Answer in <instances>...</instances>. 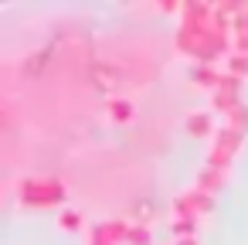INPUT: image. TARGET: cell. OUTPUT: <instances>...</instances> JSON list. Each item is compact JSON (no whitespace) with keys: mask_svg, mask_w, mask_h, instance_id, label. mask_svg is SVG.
Wrapping results in <instances>:
<instances>
[{"mask_svg":"<svg viewBox=\"0 0 248 245\" xmlns=\"http://www.w3.org/2000/svg\"><path fill=\"white\" fill-rule=\"evenodd\" d=\"M17 197H21V204H28V208L48 211V208H62V204H65L68 187H65V180H58V177L38 174V177H24V180L17 184Z\"/></svg>","mask_w":248,"mask_h":245,"instance_id":"cell-1","label":"cell"},{"mask_svg":"<svg viewBox=\"0 0 248 245\" xmlns=\"http://www.w3.org/2000/svg\"><path fill=\"white\" fill-rule=\"evenodd\" d=\"M245 147V133L234 130V126H221L211 140V153H207V167H217V170H228L231 160L238 157V150Z\"/></svg>","mask_w":248,"mask_h":245,"instance_id":"cell-2","label":"cell"},{"mask_svg":"<svg viewBox=\"0 0 248 245\" xmlns=\"http://www.w3.org/2000/svg\"><path fill=\"white\" fill-rule=\"evenodd\" d=\"M214 194H207V191H201L197 184L194 187H187V191H180L173 201H170V211H173V218H204V214H211L214 211Z\"/></svg>","mask_w":248,"mask_h":245,"instance_id":"cell-3","label":"cell"},{"mask_svg":"<svg viewBox=\"0 0 248 245\" xmlns=\"http://www.w3.org/2000/svg\"><path fill=\"white\" fill-rule=\"evenodd\" d=\"M106 116H109L112 123L126 126V123L136 119V102L126 99V96H109V102H106Z\"/></svg>","mask_w":248,"mask_h":245,"instance_id":"cell-4","label":"cell"},{"mask_svg":"<svg viewBox=\"0 0 248 245\" xmlns=\"http://www.w3.org/2000/svg\"><path fill=\"white\" fill-rule=\"evenodd\" d=\"M184 130H187L190 136H197V140H214V116H211L207 109L190 113V116L184 119Z\"/></svg>","mask_w":248,"mask_h":245,"instance_id":"cell-5","label":"cell"},{"mask_svg":"<svg viewBox=\"0 0 248 245\" xmlns=\"http://www.w3.org/2000/svg\"><path fill=\"white\" fill-rule=\"evenodd\" d=\"M197 187L201 191H207V194H217V191H224L228 187V170H217V167H201V174H197Z\"/></svg>","mask_w":248,"mask_h":245,"instance_id":"cell-6","label":"cell"},{"mask_svg":"<svg viewBox=\"0 0 248 245\" xmlns=\"http://www.w3.org/2000/svg\"><path fill=\"white\" fill-rule=\"evenodd\" d=\"M221 75H224V72H217V65H194V68H190V82H194L197 89H207V92H214V89L221 85Z\"/></svg>","mask_w":248,"mask_h":245,"instance_id":"cell-7","label":"cell"},{"mask_svg":"<svg viewBox=\"0 0 248 245\" xmlns=\"http://www.w3.org/2000/svg\"><path fill=\"white\" fill-rule=\"evenodd\" d=\"M92 75H95V85H99V89H116V85L123 82V72H119V65H112V62H99Z\"/></svg>","mask_w":248,"mask_h":245,"instance_id":"cell-8","label":"cell"},{"mask_svg":"<svg viewBox=\"0 0 248 245\" xmlns=\"http://www.w3.org/2000/svg\"><path fill=\"white\" fill-rule=\"evenodd\" d=\"M58 228L62 231H89V221L78 208H62L58 211Z\"/></svg>","mask_w":248,"mask_h":245,"instance_id":"cell-9","label":"cell"},{"mask_svg":"<svg viewBox=\"0 0 248 245\" xmlns=\"http://www.w3.org/2000/svg\"><path fill=\"white\" fill-rule=\"evenodd\" d=\"M197 228H201V218H173L170 221L173 238H197Z\"/></svg>","mask_w":248,"mask_h":245,"instance_id":"cell-10","label":"cell"},{"mask_svg":"<svg viewBox=\"0 0 248 245\" xmlns=\"http://www.w3.org/2000/svg\"><path fill=\"white\" fill-rule=\"evenodd\" d=\"M224 72L245 82V79H248V55H234V51H231V55L224 58Z\"/></svg>","mask_w":248,"mask_h":245,"instance_id":"cell-11","label":"cell"},{"mask_svg":"<svg viewBox=\"0 0 248 245\" xmlns=\"http://www.w3.org/2000/svg\"><path fill=\"white\" fill-rule=\"evenodd\" d=\"M126 245H153V228L150 225H129V238H126Z\"/></svg>","mask_w":248,"mask_h":245,"instance_id":"cell-12","label":"cell"},{"mask_svg":"<svg viewBox=\"0 0 248 245\" xmlns=\"http://www.w3.org/2000/svg\"><path fill=\"white\" fill-rule=\"evenodd\" d=\"M85 245H116V242L109 238V231L102 228V221H95V225H89V238H85Z\"/></svg>","mask_w":248,"mask_h":245,"instance_id":"cell-13","label":"cell"},{"mask_svg":"<svg viewBox=\"0 0 248 245\" xmlns=\"http://www.w3.org/2000/svg\"><path fill=\"white\" fill-rule=\"evenodd\" d=\"M228 126H234V130H241V133H248V102H241L231 116H228Z\"/></svg>","mask_w":248,"mask_h":245,"instance_id":"cell-14","label":"cell"},{"mask_svg":"<svg viewBox=\"0 0 248 245\" xmlns=\"http://www.w3.org/2000/svg\"><path fill=\"white\" fill-rule=\"evenodd\" d=\"M133 214H140V221H136V225H150L153 204H146V201H136V204H133Z\"/></svg>","mask_w":248,"mask_h":245,"instance_id":"cell-15","label":"cell"},{"mask_svg":"<svg viewBox=\"0 0 248 245\" xmlns=\"http://www.w3.org/2000/svg\"><path fill=\"white\" fill-rule=\"evenodd\" d=\"M231 45H234V55H248V31H234Z\"/></svg>","mask_w":248,"mask_h":245,"instance_id":"cell-16","label":"cell"},{"mask_svg":"<svg viewBox=\"0 0 248 245\" xmlns=\"http://www.w3.org/2000/svg\"><path fill=\"white\" fill-rule=\"evenodd\" d=\"M173 245H201V238H177Z\"/></svg>","mask_w":248,"mask_h":245,"instance_id":"cell-17","label":"cell"}]
</instances>
